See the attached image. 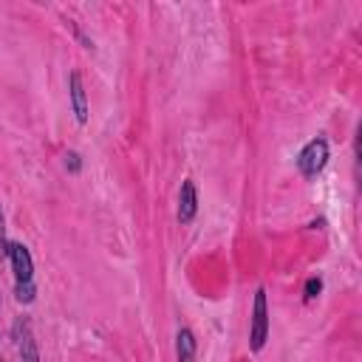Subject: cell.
I'll use <instances>...</instances> for the list:
<instances>
[{"instance_id":"3","label":"cell","mask_w":362,"mask_h":362,"mask_svg":"<svg viewBox=\"0 0 362 362\" xmlns=\"http://www.w3.org/2000/svg\"><path fill=\"white\" fill-rule=\"evenodd\" d=\"M8 255H11V263H14L17 280L20 283H31V255H28V249L20 246V243H11L8 246Z\"/></svg>"},{"instance_id":"5","label":"cell","mask_w":362,"mask_h":362,"mask_svg":"<svg viewBox=\"0 0 362 362\" xmlns=\"http://www.w3.org/2000/svg\"><path fill=\"white\" fill-rule=\"evenodd\" d=\"M71 96H74V110H76V119L85 122L88 119V107H85V90H82V82L79 76L74 74L71 76Z\"/></svg>"},{"instance_id":"2","label":"cell","mask_w":362,"mask_h":362,"mask_svg":"<svg viewBox=\"0 0 362 362\" xmlns=\"http://www.w3.org/2000/svg\"><path fill=\"white\" fill-rule=\"evenodd\" d=\"M266 339V294H255V317H252V351H260Z\"/></svg>"},{"instance_id":"1","label":"cell","mask_w":362,"mask_h":362,"mask_svg":"<svg viewBox=\"0 0 362 362\" xmlns=\"http://www.w3.org/2000/svg\"><path fill=\"white\" fill-rule=\"evenodd\" d=\"M328 161V144L322 139H314L305 144V150L300 153V170L305 175H317Z\"/></svg>"},{"instance_id":"4","label":"cell","mask_w":362,"mask_h":362,"mask_svg":"<svg viewBox=\"0 0 362 362\" xmlns=\"http://www.w3.org/2000/svg\"><path fill=\"white\" fill-rule=\"evenodd\" d=\"M195 215V184L184 181L181 184V195H178V218L181 221H192Z\"/></svg>"},{"instance_id":"6","label":"cell","mask_w":362,"mask_h":362,"mask_svg":"<svg viewBox=\"0 0 362 362\" xmlns=\"http://www.w3.org/2000/svg\"><path fill=\"white\" fill-rule=\"evenodd\" d=\"M192 351H195V339L189 331H181L178 334V359L181 362H189L192 359Z\"/></svg>"},{"instance_id":"7","label":"cell","mask_w":362,"mask_h":362,"mask_svg":"<svg viewBox=\"0 0 362 362\" xmlns=\"http://www.w3.org/2000/svg\"><path fill=\"white\" fill-rule=\"evenodd\" d=\"M17 297H20V300H31V297H34L31 283H17Z\"/></svg>"},{"instance_id":"8","label":"cell","mask_w":362,"mask_h":362,"mask_svg":"<svg viewBox=\"0 0 362 362\" xmlns=\"http://www.w3.org/2000/svg\"><path fill=\"white\" fill-rule=\"evenodd\" d=\"M308 291H311L308 297H314V291H320V280H311V283H308Z\"/></svg>"}]
</instances>
